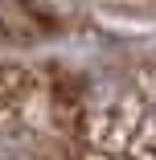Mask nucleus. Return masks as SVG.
I'll list each match as a JSON object with an SVG mask.
<instances>
[{"label":"nucleus","mask_w":156,"mask_h":160,"mask_svg":"<svg viewBox=\"0 0 156 160\" xmlns=\"http://www.w3.org/2000/svg\"><path fill=\"white\" fill-rule=\"evenodd\" d=\"M41 33H45V25H37L29 8L0 0V45H25V41H37Z\"/></svg>","instance_id":"obj_1"}]
</instances>
